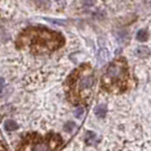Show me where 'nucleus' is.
Returning <instances> with one entry per match:
<instances>
[{
	"label": "nucleus",
	"mask_w": 151,
	"mask_h": 151,
	"mask_svg": "<svg viewBox=\"0 0 151 151\" xmlns=\"http://www.w3.org/2000/svg\"><path fill=\"white\" fill-rule=\"evenodd\" d=\"M27 39L25 43L28 46H35L36 49H45V50H55L62 46L64 42L60 34L52 32L47 28H30L27 32Z\"/></svg>",
	"instance_id": "nucleus-1"
},
{
	"label": "nucleus",
	"mask_w": 151,
	"mask_h": 151,
	"mask_svg": "<svg viewBox=\"0 0 151 151\" xmlns=\"http://www.w3.org/2000/svg\"><path fill=\"white\" fill-rule=\"evenodd\" d=\"M127 63L124 60H118L109 65L106 73L103 77V82L106 83V86H120L123 84L127 77Z\"/></svg>",
	"instance_id": "nucleus-2"
},
{
	"label": "nucleus",
	"mask_w": 151,
	"mask_h": 151,
	"mask_svg": "<svg viewBox=\"0 0 151 151\" xmlns=\"http://www.w3.org/2000/svg\"><path fill=\"white\" fill-rule=\"evenodd\" d=\"M60 142L62 139L60 135H49L47 140H40L36 145H34L30 151H53L60 146Z\"/></svg>",
	"instance_id": "nucleus-3"
},
{
	"label": "nucleus",
	"mask_w": 151,
	"mask_h": 151,
	"mask_svg": "<svg viewBox=\"0 0 151 151\" xmlns=\"http://www.w3.org/2000/svg\"><path fill=\"white\" fill-rule=\"evenodd\" d=\"M93 84H94L93 76H85V77H83L81 81H80L78 87H80V90H87V88L92 87Z\"/></svg>",
	"instance_id": "nucleus-4"
},
{
	"label": "nucleus",
	"mask_w": 151,
	"mask_h": 151,
	"mask_svg": "<svg viewBox=\"0 0 151 151\" xmlns=\"http://www.w3.org/2000/svg\"><path fill=\"white\" fill-rule=\"evenodd\" d=\"M135 55L141 57V58H146L150 55V49L148 48L147 46H140L135 50Z\"/></svg>",
	"instance_id": "nucleus-5"
},
{
	"label": "nucleus",
	"mask_w": 151,
	"mask_h": 151,
	"mask_svg": "<svg viewBox=\"0 0 151 151\" xmlns=\"http://www.w3.org/2000/svg\"><path fill=\"white\" fill-rule=\"evenodd\" d=\"M5 129L7 131H15V130L18 129V124L15 122V121H12V120H8V121H6L5 123Z\"/></svg>",
	"instance_id": "nucleus-6"
},
{
	"label": "nucleus",
	"mask_w": 151,
	"mask_h": 151,
	"mask_svg": "<svg viewBox=\"0 0 151 151\" xmlns=\"http://www.w3.org/2000/svg\"><path fill=\"white\" fill-rule=\"evenodd\" d=\"M37 7H39L40 9H47L50 7V1L49 0H34Z\"/></svg>",
	"instance_id": "nucleus-7"
},
{
	"label": "nucleus",
	"mask_w": 151,
	"mask_h": 151,
	"mask_svg": "<svg viewBox=\"0 0 151 151\" xmlns=\"http://www.w3.org/2000/svg\"><path fill=\"white\" fill-rule=\"evenodd\" d=\"M137 39L139 42H146L147 39H148V32H147V30L141 29V30L137 32Z\"/></svg>",
	"instance_id": "nucleus-8"
},
{
	"label": "nucleus",
	"mask_w": 151,
	"mask_h": 151,
	"mask_svg": "<svg viewBox=\"0 0 151 151\" xmlns=\"http://www.w3.org/2000/svg\"><path fill=\"white\" fill-rule=\"evenodd\" d=\"M106 111H108V109H106L105 105H99V106L95 108V114L101 116V118H103L106 114Z\"/></svg>",
	"instance_id": "nucleus-9"
},
{
	"label": "nucleus",
	"mask_w": 151,
	"mask_h": 151,
	"mask_svg": "<svg viewBox=\"0 0 151 151\" xmlns=\"http://www.w3.org/2000/svg\"><path fill=\"white\" fill-rule=\"evenodd\" d=\"M109 57V52L108 49H102L100 53H99V60H100V63L103 64L105 60H108Z\"/></svg>",
	"instance_id": "nucleus-10"
},
{
	"label": "nucleus",
	"mask_w": 151,
	"mask_h": 151,
	"mask_svg": "<svg viewBox=\"0 0 151 151\" xmlns=\"http://www.w3.org/2000/svg\"><path fill=\"white\" fill-rule=\"evenodd\" d=\"M74 129H75V124L72 123V122H68L64 125V131H66V132H72Z\"/></svg>",
	"instance_id": "nucleus-11"
},
{
	"label": "nucleus",
	"mask_w": 151,
	"mask_h": 151,
	"mask_svg": "<svg viewBox=\"0 0 151 151\" xmlns=\"http://www.w3.org/2000/svg\"><path fill=\"white\" fill-rule=\"evenodd\" d=\"M5 81L2 78H0V96L4 95V91H5Z\"/></svg>",
	"instance_id": "nucleus-12"
},
{
	"label": "nucleus",
	"mask_w": 151,
	"mask_h": 151,
	"mask_svg": "<svg viewBox=\"0 0 151 151\" xmlns=\"http://www.w3.org/2000/svg\"><path fill=\"white\" fill-rule=\"evenodd\" d=\"M83 113H84V109L80 106V108H77V110L75 111V116L76 118H81Z\"/></svg>",
	"instance_id": "nucleus-13"
},
{
	"label": "nucleus",
	"mask_w": 151,
	"mask_h": 151,
	"mask_svg": "<svg viewBox=\"0 0 151 151\" xmlns=\"http://www.w3.org/2000/svg\"><path fill=\"white\" fill-rule=\"evenodd\" d=\"M86 141H92L93 139H95V134H94V132H87L86 133Z\"/></svg>",
	"instance_id": "nucleus-14"
},
{
	"label": "nucleus",
	"mask_w": 151,
	"mask_h": 151,
	"mask_svg": "<svg viewBox=\"0 0 151 151\" xmlns=\"http://www.w3.org/2000/svg\"><path fill=\"white\" fill-rule=\"evenodd\" d=\"M82 2L85 6H87V7H91V6L95 4V0H82Z\"/></svg>",
	"instance_id": "nucleus-15"
}]
</instances>
